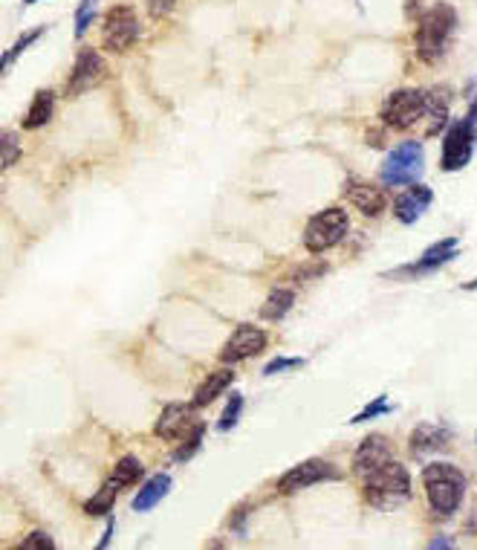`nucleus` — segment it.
<instances>
[{
	"mask_svg": "<svg viewBox=\"0 0 477 550\" xmlns=\"http://www.w3.org/2000/svg\"><path fill=\"white\" fill-rule=\"evenodd\" d=\"M454 32H457V12H454L449 4L431 6L428 12L419 18V27H417V35H414L417 55L426 64L440 61L451 47Z\"/></svg>",
	"mask_w": 477,
	"mask_h": 550,
	"instance_id": "f257e3e1",
	"label": "nucleus"
},
{
	"mask_svg": "<svg viewBox=\"0 0 477 550\" xmlns=\"http://www.w3.org/2000/svg\"><path fill=\"white\" fill-rule=\"evenodd\" d=\"M364 481V499L379 510H394L399 504H405L411 499V478L408 469L396 460H385L382 467H376L373 472L362 478Z\"/></svg>",
	"mask_w": 477,
	"mask_h": 550,
	"instance_id": "f03ea898",
	"label": "nucleus"
},
{
	"mask_svg": "<svg viewBox=\"0 0 477 550\" xmlns=\"http://www.w3.org/2000/svg\"><path fill=\"white\" fill-rule=\"evenodd\" d=\"M423 483L428 504L434 507V513L451 515L457 513L463 492H465V478L463 472L454 464H428L423 469Z\"/></svg>",
	"mask_w": 477,
	"mask_h": 550,
	"instance_id": "7ed1b4c3",
	"label": "nucleus"
},
{
	"mask_svg": "<svg viewBox=\"0 0 477 550\" xmlns=\"http://www.w3.org/2000/svg\"><path fill=\"white\" fill-rule=\"evenodd\" d=\"M350 229V217L345 208L332 206V208H325V212H318L307 220V229H304V247L309 252H327L339 244L341 238L348 235Z\"/></svg>",
	"mask_w": 477,
	"mask_h": 550,
	"instance_id": "20e7f679",
	"label": "nucleus"
},
{
	"mask_svg": "<svg viewBox=\"0 0 477 550\" xmlns=\"http://www.w3.org/2000/svg\"><path fill=\"white\" fill-rule=\"evenodd\" d=\"M423 145L419 142H403V145H396L391 153L385 157L382 169H379V180L382 185H408V183H417V177L423 174Z\"/></svg>",
	"mask_w": 477,
	"mask_h": 550,
	"instance_id": "39448f33",
	"label": "nucleus"
},
{
	"mask_svg": "<svg viewBox=\"0 0 477 550\" xmlns=\"http://www.w3.org/2000/svg\"><path fill=\"white\" fill-rule=\"evenodd\" d=\"M382 122L394 130H408L426 116V90H396L382 102Z\"/></svg>",
	"mask_w": 477,
	"mask_h": 550,
	"instance_id": "423d86ee",
	"label": "nucleus"
},
{
	"mask_svg": "<svg viewBox=\"0 0 477 550\" xmlns=\"http://www.w3.org/2000/svg\"><path fill=\"white\" fill-rule=\"evenodd\" d=\"M139 38V20L130 6H113L105 15L102 27V43L110 52H125L130 50Z\"/></svg>",
	"mask_w": 477,
	"mask_h": 550,
	"instance_id": "0eeeda50",
	"label": "nucleus"
},
{
	"mask_svg": "<svg viewBox=\"0 0 477 550\" xmlns=\"http://www.w3.org/2000/svg\"><path fill=\"white\" fill-rule=\"evenodd\" d=\"M474 125L469 119H460L449 128V134L442 137V171H460L469 165L472 151H474Z\"/></svg>",
	"mask_w": 477,
	"mask_h": 550,
	"instance_id": "6e6552de",
	"label": "nucleus"
},
{
	"mask_svg": "<svg viewBox=\"0 0 477 550\" xmlns=\"http://www.w3.org/2000/svg\"><path fill=\"white\" fill-rule=\"evenodd\" d=\"M105 61L102 55H98L93 47H84L79 50V55H75V64H73V73L70 79H66V96L75 98L82 96L84 90H90V87H96L98 82L105 79Z\"/></svg>",
	"mask_w": 477,
	"mask_h": 550,
	"instance_id": "1a4fd4ad",
	"label": "nucleus"
},
{
	"mask_svg": "<svg viewBox=\"0 0 477 550\" xmlns=\"http://www.w3.org/2000/svg\"><path fill=\"white\" fill-rule=\"evenodd\" d=\"M339 478V472L336 467L330 464V460H304V464H298L293 467L286 475L278 481V490L281 492H298V490H307V487H313V483H321V481H336Z\"/></svg>",
	"mask_w": 477,
	"mask_h": 550,
	"instance_id": "9d476101",
	"label": "nucleus"
},
{
	"mask_svg": "<svg viewBox=\"0 0 477 550\" xmlns=\"http://www.w3.org/2000/svg\"><path fill=\"white\" fill-rule=\"evenodd\" d=\"M194 409L197 405H183V403H171L165 405V412L160 414L157 426H153V435L162 437V440H183L194 432L199 426L197 417H194Z\"/></svg>",
	"mask_w": 477,
	"mask_h": 550,
	"instance_id": "9b49d317",
	"label": "nucleus"
},
{
	"mask_svg": "<svg viewBox=\"0 0 477 550\" xmlns=\"http://www.w3.org/2000/svg\"><path fill=\"white\" fill-rule=\"evenodd\" d=\"M266 348V334L261 327H254V325H240L235 334L229 336V342L223 345V350H220V359L223 362H243V359H249L254 354H261V350Z\"/></svg>",
	"mask_w": 477,
	"mask_h": 550,
	"instance_id": "f8f14e48",
	"label": "nucleus"
},
{
	"mask_svg": "<svg viewBox=\"0 0 477 550\" xmlns=\"http://www.w3.org/2000/svg\"><path fill=\"white\" fill-rule=\"evenodd\" d=\"M345 197L368 217H379L385 212V206H387V197H385V192L379 189V185H373L368 180H359V177H353V180L345 183Z\"/></svg>",
	"mask_w": 477,
	"mask_h": 550,
	"instance_id": "ddd939ff",
	"label": "nucleus"
},
{
	"mask_svg": "<svg viewBox=\"0 0 477 550\" xmlns=\"http://www.w3.org/2000/svg\"><path fill=\"white\" fill-rule=\"evenodd\" d=\"M431 200H434V194H431L428 185H419L414 183L411 189L403 192L396 197L394 203V215L399 224H417L419 217H423V212L431 206Z\"/></svg>",
	"mask_w": 477,
	"mask_h": 550,
	"instance_id": "4468645a",
	"label": "nucleus"
},
{
	"mask_svg": "<svg viewBox=\"0 0 477 550\" xmlns=\"http://www.w3.org/2000/svg\"><path fill=\"white\" fill-rule=\"evenodd\" d=\"M385 460H391V446H387V440L382 435H371L362 440V446L356 449V455H353V472H356L359 478H364L376 467H382Z\"/></svg>",
	"mask_w": 477,
	"mask_h": 550,
	"instance_id": "2eb2a0df",
	"label": "nucleus"
},
{
	"mask_svg": "<svg viewBox=\"0 0 477 550\" xmlns=\"http://www.w3.org/2000/svg\"><path fill=\"white\" fill-rule=\"evenodd\" d=\"M457 249H460V240L457 238H442L437 240V244H431L426 252H423V258H419L417 263H411V267H403V270H396V275H419V272H431V270H437L442 267V263H449L451 258H457Z\"/></svg>",
	"mask_w": 477,
	"mask_h": 550,
	"instance_id": "dca6fc26",
	"label": "nucleus"
},
{
	"mask_svg": "<svg viewBox=\"0 0 477 550\" xmlns=\"http://www.w3.org/2000/svg\"><path fill=\"white\" fill-rule=\"evenodd\" d=\"M451 446V432L446 426L437 423H423L411 432V452L426 455V452H440V449Z\"/></svg>",
	"mask_w": 477,
	"mask_h": 550,
	"instance_id": "f3484780",
	"label": "nucleus"
},
{
	"mask_svg": "<svg viewBox=\"0 0 477 550\" xmlns=\"http://www.w3.org/2000/svg\"><path fill=\"white\" fill-rule=\"evenodd\" d=\"M168 490H171V475H165V472L162 475H153L151 481H145V487L137 492V499H133V510L137 513L153 510L165 499V495H168Z\"/></svg>",
	"mask_w": 477,
	"mask_h": 550,
	"instance_id": "a211bd4d",
	"label": "nucleus"
},
{
	"mask_svg": "<svg viewBox=\"0 0 477 550\" xmlns=\"http://www.w3.org/2000/svg\"><path fill=\"white\" fill-rule=\"evenodd\" d=\"M231 380H235V373H231L229 368L208 373V377L203 380V385H199L197 394H194V405H197V409H203V405L215 403L220 394H223L229 385H231Z\"/></svg>",
	"mask_w": 477,
	"mask_h": 550,
	"instance_id": "6ab92c4d",
	"label": "nucleus"
},
{
	"mask_svg": "<svg viewBox=\"0 0 477 550\" xmlns=\"http://www.w3.org/2000/svg\"><path fill=\"white\" fill-rule=\"evenodd\" d=\"M52 105H55V93L52 90H38L35 98H32L29 110H27V116H24V128L35 130L41 125H47L50 116H52Z\"/></svg>",
	"mask_w": 477,
	"mask_h": 550,
	"instance_id": "aec40b11",
	"label": "nucleus"
},
{
	"mask_svg": "<svg viewBox=\"0 0 477 550\" xmlns=\"http://www.w3.org/2000/svg\"><path fill=\"white\" fill-rule=\"evenodd\" d=\"M446 116H449V96L446 90H431L426 93V119H428V128H426V134L428 137H434L437 130L446 125Z\"/></svg>",
	"mask_w": 477,
	"mask_h": 550,
	"instance_id": "412c9836",
	"label": "nucleus"
},
{
	"mask_svg": "<svg viewBox=\"0 0 477 550\" xmlns=\"http://www.w3.org/2000/svg\"><path fill=\"white\" fill-rule=\"evenodd\" d=\"M295 304V293L293 290H272L270 299H266V304L261 307V316L270 318V322H278V318H284L286 313H290V307Z\"/></svg>",
	"mask_w": 477,
	"mask_h": 550,
	"instance_id": "4be33fe9",
	"label": "nucleus"
},
{
	"mask_svg": "<svg viewBox=\"0 0 477 550\" xmlns=\"http://www.w3.org/2000/svg\"><path fill=\"white\" fill-rule=\"evenodd\" d=\"M121 492V487L113 481V478H107L105 481V487L98 490L90 501L84 504V513L87 515H107L110 510H113V501H116V495Z\"/></svg>",
	"mask_w": 477,
	"mask_h": 550,
	"instance_id": "5701e85b",
	"label": "nucleus"
},
{
	"mask_svg": "<svg viewBox=\"0 0 477 550\" xmlns=\"http://www.w3.org/2000/svg\"><path fill=\"white\" fill-rule=\"evenodd\" d=\"M142 472H145V467H142V460H139V458H133V455H125V458H121L119 464H116L113 475H110V478H113V481L119 483V487L125 490V487H133V483H137V481L142 478Z\"/></svg>",
	"mask_w": 477,
	"mask_h": 550,
	"instance_id": "b1692460",
	"label": "nucleus"
},
{
	"mask_svg": "<svg viewBox=\"0 0 477 550\" xmlns=\"http://www.w3.org/2000/svg\"><path fill=\"white\" fill-rule=\"evenodd\" d=\"M43 32H47V29H43V27H41V29H32V32H27V35H24V38H18V41H15V47H12V50H6V55H4V61H0V70H4V73H6L9 67H12V61L18 59V55H20V52H27V47H32V43H35V41H38V38L43 35Z\"/></svg>",
	"mask_w": 477,
	"mask_h": 550,
	"instance_id": "393cba45",
	"label": "nucleus"
},
{
	"mask_svg": "<svg viewBox=\"0 0 477 550\" xmlns=\"http://www.w3.org/2000/svg\"><path fill=\"white\" fill-rule=\"evenodd\" d=\"M240 412H243V397H240V394H231V400L226 403L223 414H220V423H217L220 432H229L231 426H238Z\"/></svg>",
	"mask_w": 477,
	"mask_h": 550,
	"instance_id": "a878e982",
	"label": "nucleus"
},
{
	"mask_svg": "<svg viewBox=\"0 0 477 550\" xmlns=\"http://www.w3.org/2000/svg\"><path fill=\"white\" fill-rule=\"evenodd\" d=\"M203 432H206V426L199 423V426L194 428L192 435H188V437H183V446H180V449H176V452H174V460H188V458H192V455L197 452V449H199V444H203Z\"/></svg>",
	"mask_w": 477,
	"mask_h": 550,
	"instance_id": "bb28decb",
	"label": "nucleus"
},
{
	"mask_svg": "<svg viewBox=\"0 0 477 550\" xmlns=\"http://www.w3.org/2000/svg\"><path fill=\"white\" fill-rule=\"evenodd\" d=\"M96 4L98 0H82L79 9H75V35H84L87 27L93 24V15H96Z\"/></svg>",
	"mask_w": 477,
	"mask_h": 550,
	"instance_id": "cd10ccee",
	"label": "nucleus"
},
{
	"mask_svg": "<svg viewBox=\"0 0 477 550\" xmlns=\"http://www.w3.org/2000/svg\"><path fill=\"white\" fill-rule=\"evenodd\" d=\"M387 412H391V405H387V400H385V394H382V397H376L371 405H364V409L356 414V417H353V420L350 423H364V420H373V417H379V414H387Z\"/></svg>",
	"mask_w": 477,
	"mask_h": 550,
	"instance_id": "c85d7f7f",
	"label": "nucleus"
},
{
	"mask_svg": "<svg viewBox=\"0 0 477 550\" xmlns=\"http://www.w3.org/2000/svg\"><path fill=\"white\" fill-rule=\"evenodd\" d=\"M0 145H4V169H9V165H15L18 153H20L15 130H4V137H0Z\"/></svg>",
	"mask_w": 477,
	"mask_h": 550,
	"instance_id": "c756f323",
	"label": "nucleus"
},
{
	"mask_svg": "<svg viewBox=\"0 0 477 550\" xmlns=\"http://www.w3.org/2000/svg\"><path fill=\"white\" fill-rule=\"evenodd\" d=\"M298 365H304V359L301 357H293V359H286V357H278V359H272L270 365L263 368L266 377H272V373H281V371H290V368H298Z\"/></svg>",
	"mask_w": 477,
	"mask_h": 550,
	"instance_id": "7c9ffc66",
	"label": "nucleus"
},
{
	"mask_svg": "<svg viewBox=\"0 0 477 550\" xmlns=\"http://www.w3.org/2000/svg\"><path fill=\"white\" fill-rule=\"evenodd\" d=\"M20 547H27V550L41 547V550H43V547H55V542H52V538H50L47 533H41V530H38V533H32L29 538H24V545H20Z\"/></svg>",
	"mask_w": 477,
	"mask_h": 550,
	"instance_id": "2f4dec72",
	"label": "nucleus"
},
{
	"mask_svg": "<svg viewBox=\"0 0 477 550\" xmlns=\"http://www.w3.org/2000/svg\"><path fill=\"white\" fill-rule=\"evenodd\" d=\"M174 4H176V0H148V9H151L153 18H162V15L171 12Z\"/></svg>",
	"mask_w": 477,
	"mask_h": 550,
	"instance_id": "473e14b6",
	"label": "nucleus"
},
{
	"mask_svg": "<svg viewBox=\"0 0 477 550\" xmlns=\"http://www.w3.org/2000/svg\"><path fill=\"white\" fill-rule=\"evenodd\" d=\"M465 533H469V536L477 533V501H474V507L469 513V522H465Z\"/></svg>",
	"mask_w": 477,
	"mask_h": 550,
	"instance_id": "72a5a7b5",
	"label": "nucleus"
},
{
	"mask_svg": "<svg viewBox=\"0 0 477 550\" xmlns=\"http://www.w3.org/2000/svg\"><path fill=\"white\" fill-rule=\"evenodd\" d=\"M110 536H113V522H107L105 536H102V542H98V547H107V545H110Z\"/></svg>",
	"mask_w": 477,
	"mask_h": 550,
	"instance_id": "f704fd0d",
	"label": "nucleus"
},
{
	"mask_svg": "<svg viewBox=\"0 0 477 550\" xmlns=\"http://www.w3.org/2000/svg\"><path fill=\"white\" fill-rule=\"evenodd\" d=\"M465 119H469V122L477 128V98H474V102H472V107H469V116H465Z\"/></svg>",
	"mask_w": 477,
	"mask_h": 550,
	"instance_id": "c9c22d12",
	"label": "nucleus"
},
{
	"mask_svg": "<svg viewBox=\"0 0 477 550\" xmlns=\"http://www.w3.org/2000/svg\"><path fill=\"white\" fill-rule=\"evenodd\" d=\"M431 547H449V542H446V538H434V542H431Z\"/></svg>",
	"mask_w": 477,
	"mask_h": 550,
	"instance_id": "e433bc0d",
	"label": "nucleus"
},
{
	"mask_svg": "<svg viewBox=\"0 0 477 550\" xmlns=\"http://www.w3.org/2000/svg\"><path fill=\"white\" fill-rule=\"evenodd\" d=\"M465 290H477V279H474V281H469V284H465Z\"/></svg>",
	"mask_w": 477,
	"mask_h": 550,
	"instance_id": "4c0bfd02",
	"label": "nucleus"
},
{
	"mask_svg": "<svg viewBox=\"0 0 477 550\" xmlns=\"http://www.w3.org/2000/svg\"><path fill=\"white\" fill-rule=\"evenodd\" d=\"M32 4H41V0H24V6H32Z\"/></svg>",
	"mask_w": 477,
	"mask_h": 550,
	"instance_id": "58836bf2",
	"label": "nucleus"
}]
</instances>
